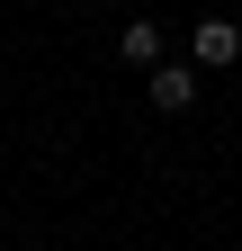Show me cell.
Listing matches in <instances>:
<instances>
[{
    "mask_svg": "<svg viewBox=\"0 0 242 251\" xmlns=\"http://www.w3.org/2000/svg\"><path fill=\"white\" fill-rule=\"evenodd\" d=\"M189 54H197V72H224V63H242V27L233 18H197L189 27Z\"/></svg>",
    "mask_w": 242,
    "mask_h": 251,
    "instance_id": "cell-1",
    "label": "cell"
},
{
    "mask_svg": "<svg viewBox=\"0 0 242 251\" xmlns=\"http://www.w3.org/2000/svg\"><path fill=\"white\" fill-rule=\"evenodd\" d=\"M153 108H197V72H189V63H153Z\"/></svg>",
    "mask_w": 242,
    "mask_h": 251,
    "instance_id": "cell-2",
    "label": "cell"
},
{
    "mask_svg": "<svg viewBox=\"0 0 242 251\" xmlns=\"http://www.w3.org/2000/svg\"><path fill=\"white\" fill-rule=\"evenodd\" d=\"M117 54L153 72V63H162V27H153V18H126V27H117Z\"/></svg>",
    "mask_w": 242,
    "mask_h": 251,
    "instance_id": "cell-3",
    "label": "cell"
}]
</instances>
